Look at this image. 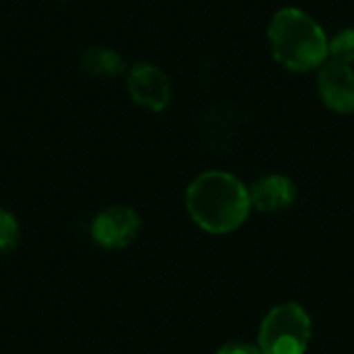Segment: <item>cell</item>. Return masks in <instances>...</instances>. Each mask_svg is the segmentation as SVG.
<instances>
[{"label":"cell","instance_id":"8fae6325","mask_svg":"<svg viewBox=\"0 0 354 354\" xmlns=\"http://www.w3.org/2000/svg\"><path fill=\"white\" fill-rule=\"evenodd\" d=\"M19 236L21 228L17 218L8 209L0 207V253H10L17 247Z\"/></svg>","mask_w":354,"mask_h":354},{"label":"cell","instance_id":"277c9868","mask_svg":"<svg viewBox=\"0 0 354 354\" xmlns=\"http://www.w3.org/2000/svg\"><path fill=\"white\" fill-rule=\"evenodd\" d=\"M127 91L131 100L151 112H162L172 100V85L168 75L151 62H137L127 75Z\"/></svg>","mask_w":354,"mask_h":354},{"label":"cell","instance_id":"3957f363","mask_svg":"<svg viewBox=\"0 0 354 354\" xmlns=\"http://www.w3.org/2000/svg\"><path fill=\"white\" fill-rule=\"evenodd\" d=\"M311 336L309 313L299 303H282L263 317L257 346L263 354H305Z\"/></svg>","mask_w":354,"mask_h":354},{"label":"cell","instance_id":"ba28073f","mask_svg":"<svg viewBox=\"0 0 354 354\" xmlns=\"http://www.w3.org/2000/svg\"><path fill=\"white\" fill-rule=\"evenodd\" d=\"M81 68L91 79H114L122 75L124 60L108 46H91L81 56Z\"/></svg>","mask_w":354,"mask_h":354},{"label":"cell","instance_id":"8992f818","mask_svg":"<svg viewBox=\"0 0 354 354\" xmlns=\"http://www.w3.org/2000/svg\"><path fill=\"white\" fill-rule=\"evenodd\" d=\"M317 91L326 108L332 112H354V66L338 60H328L317 71Z\"/></svg>","mask_w":354,"mask_h":354},{"label":"cell","instance_id":"6da1fadb","mask_svg":"<svg viewBox=\"0 0 354 354\" xmlns=\"http://www.w3.org/2000/svg\"><path fill=\"white\" fill-rule=\"evenodd\" d=\"M185 203L191 220L209 234L234 232L253 209L249 187L224 170H207L195 176L187 187Z\"/></svg>","mask_w":354,"mask_h":354},{"label":"cell","instance_id":"7a4b0ae2","mask_svg":"<svg viewBox=\"0 0 354 354\" xmlns=\"http://www.w3.org/2000/svg\"><path fill=\"white\" fill-rule=\"evenodd\" d=\"M268 41L274 60L292 73L319 71L330 60L326 29L297 6H284L274 12L268 25Z\"/></svg>","mask_w":354,"mask_h":354},{"label":"cell","instance_id":"7c38bea8","mask_svg":"<svg viewBox=\"0 0 354 354\" xmlns=\"http://www.w3.org/2000/svg\"><path fill=\"white\" fill-rule=\"evenodd\" d=\"M216 354H263L259 346L249 344V342H230L226 346H222Z\"/></svg>","mask_w":354,"mask_h":354},{"label":"cell","instance_id":"30bf717a","mask_svg":"<svg viewBox=\"0 0 354 354\" xmlns=\"http://www.w3.org/2000/svg\"><path fill=\"white\" fill-rule=\"evenodd\" d=\"M330 60H338L344 64H354V29H342L334 37H330Z\"/></svg>","mask_w":354,"mask_h":354},{"label":"cell","instance_id":"9c48e42d","mask_svg":"<svg viewBox=\"0 0 354 354\" xmlns=\"http://www.w3.org/2000/svg\"><path fill=\"white\" fill-rule=\"evenodd\" d=\"M236 124L230 116V112H226V108H216L214 112L205 114V124H203V137L207 141V145L216 147V149H226L232 143Z\"/></svg>","mask_w":354,"mask_h":354},{"label":"cell","instance_id":"5b68a950","mask_svg":"<svg viewBox=\"0 0 354 354\" xmlns=\"http://www.w3.org/2000/svg\"><path fill=\"white\" fill-rule=\"evenodd\" d=\"M141 230L139 214L129 205H110L91 220V239L102 249H122L131 245Z\"/></svg>","mask_w":354,"mask_h":354},{"label":"cell","instance_id":"52a82bcc","mask_svg":"<svg viewBox=\"0 0 354 354\" xmlns=\"http://www.w3.org/2000/svg\"><path fill=\"white\" fill-rule=\"evenodd\" d=\"M249 195H251V205L257 212L278 214L295 205L299 191L292 178L284 174H268L249 187Z\"/></svg>","mask_w":354,"mask_h":354}]
</instances>
